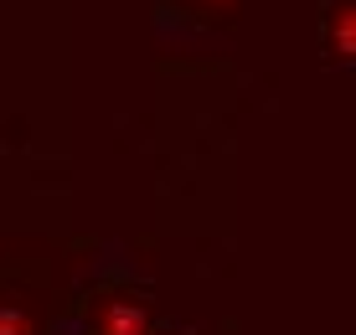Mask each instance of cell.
<instances>
[{
  "mask_svg": "<svg viewBox=\"0 0 356 335\" xmlns=\"http://www.w3.org/2000/svg\"><path fill=\"white\" fill-rule=\"evenodd\" d=\"M98 335H150V315L134 300H108L98 309Z\"/></svg>",
  "mask_w": 356,
  "mask_h": 335,
  "instance_id": "1",
  "label": "cell"
},
{
  "mask_svg": "<svg viewBox=\"0 0 356 335\" xmlns=\"http://www.w3.org/2000/svg\"><path fill=\"white\" fill-rule=\"evenodd\" d=\"M325 42H330V52H336V57L356 62V0H346V6L330 10V21H325Z\"/></svg>",
  "mask_w": 356,
  "mask_h": 335,
  "instance_id": "2",
  "label": "cell"
},
{
  "mask_svg": "<svg viewBox=\"0 0 356 335\" xmlns=\"http://www.w3.org/2000/svg\"><path fill=\"white\" fill-rule=\"evenodd\" d=\"M0 335H36V325H31V315H26V309L0 304Z\"/></svg>",
  "mask_w": 356,
  "mask_h": 335,
  "instance_id": "3",
  "label": "cell"
},
{
  "mask_svg": "<svg viewBox=\"0 0 356 335\" xmlns=\"http://www.w3.org/2000/svg\"><path fill=\"white\" fill-rule=\"evenodd\" d=\"M207 6H232V0H207Z\"/></svg>",
  "mask_w": 356,
  "mask_h": 335,
  "instance_id": "4",
  "label": "cell"
}]
</instances>
